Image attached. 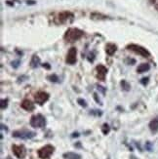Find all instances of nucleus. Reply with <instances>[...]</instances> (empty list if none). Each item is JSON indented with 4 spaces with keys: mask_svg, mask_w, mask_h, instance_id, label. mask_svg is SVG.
Instances as JSON below:
<instances>
[{
    "mask_svg": "<svg viewBox=\"0 0 158 159\" xmlns=\"http://www.w3.org/2000/svg\"><path fill=\"white\" fill-rule=\"evenodd\" d=\"M83 36V31L78 29H70L65 33V40L67 42H74Z\"/></svg>",
    "mask_w": 158,
    "mask_h": 159,
    "instance_id": "nucleus-1",
    "label": "nucleus"
},
{
    "mask_svg": "<svg viewBox=\"0 0 158 159\" xmlns=\"http://www.w3.org/2000/svg\"><path fill=\"white\" fill-rule=\"evenodd\" d=\"M30 125L33 128H43L46 125V119L43 115L36 114L30 118Z\"/></svg>",
    "mask_w": 158,
    "mask_h": 159,
    "instance_id": "nucleus-2",
    "label": "nucleus"
},
{
    "mask_svg": "<svg viewBox=\"0 0 158 159\" xmlns=\"http://www.w3.org/2000/svg\"><path fill=\"white\" fill-rule=\"evenodd\" d=\"M35 133L32 132L29 130H20V131H15L13 133V137L18 138V139H22V140H29L32 139L33 137H35Z\"/></svg>",
    "mask_w": 158,
    "mask_h": 159,
    "instance_id": "nucleus-3",
    "label": "nucleus"
},
{
    "mask_svg": "<svg viewBox=\"0 0 158 159\" xmlns=\"http://www.w3.org/2000/svg\"><path fill=\"white\" fill-rule=\"evenodd\" d=\"M127 49L131 50V51H134L135 53L139 54V55H141V56L145 57V58H148L150 56V53L146 49V48H143L142 46H139V45H136V44L128 45Z\"/></svg>",
    "mask_w": 158,
    "mask_h": 159,
    "instance_id": "nucleus-4",
    "label": "nucleus"
},
{
    "mask_svg": "<svg viewBox=\"0 0 158 159\" xmlns=\"http://www.w3.org/2000/svg\"><path fill=\"white\" fill-rule=\"evenodd\" d=\"M55 150V148L51 144H47V146L43 147L42 148H40L38 150V156L41 159H46V158H49Z\"/></svg>",
    "mask_w": 158,
    "mask_h": 159,
    "instance_id": "nucleus-5",
    "label": "nucleus"
},
{
    "mask_svg": "<svg viewBox=\"0 0 158 159\" xmlns=\"http://www.w3.org/2000/svg\"><path fill=\"white\" fill-rule=\"evenodd\" d=\"M73 18V14L70 12H63V13H60L59 15L57 16L55 22L57 24H65L66 22H68L70 20H72Z\"/></svg>",
    "mask_w": 158,
    "mask_h": 159,
    "instance_id": "nucleus-6",
    "label": "nucleus"
},
{
    "mask_svg": "<svg viewBox=\"0 0 158 159\" xmlns=\"http://www.w3.org/2000/svg\"><path fill=\"white\" fill-rule=\"evenodd\" d=\"M12 150H13V153L16 155L17 158L24 159L25 157L26 149L24 146H17V144H14V146H12Z\"/></svg>",
    "mask_w": 158,
    "mask_h": 159,
    "instance_id": "nucleus-7",
    "label": "nucleus"
},
{
    "mask_svg": "<svg viewBox=\"0 0 158 159\" xmlns=\"http://www.w3.org/2000/svg\"><path fill=\"white\" fill-rule=\"evenodd\" d=\"M34 100H35L36 103L42 106L44 102H46L49 100V94H47L46 92H42V91L37 92L35 96H34Z\"/></svg>",
    "mask_w": 158,
    "mask_h": 159,
    "instance_id": "nucleus-8",
    "label": "nucleus"
},
{
    "mask_svg": "<svg viewBox=\"0 0 158 159\" xmlns=\"http://www.w3.org/2000/svg\"><path fill=\"white\" fill-rule=\"evenodd\" d=\"M65 61L68 65H73L76 63V48H74V47L70 48V51L67 53Z\"/></svg>",
    "mask_w": 158,
    "mask_h": 159,
    "instance_id": "nucleus-9",
    "label": "nucleus"
},
{
    "mask_svg": "<svg viewBox=\"0 0 158 159\" xmlns=\"http://www.w3.org/2000/svg\"><path fill=\"white\" fill-rule=\"evenodd\" d=\"M96 71H97V77L99 80L104 81L106 79V75L107 73V70L102 65H99L97 67H96Z\"/></svg>",
    "mask_w": 158,
    "mask_h": 159,
    "instance_id": "nucleus-10",
    "label": "nucleus"
},
{
    "mask_svg": "<svg viewBox=\"0 0 158 159\" xmlns=\"http://www.w3.org/2000/svg\"><path fill=\"white\" fill-rule=\"evenodd\" d=\"M20 107H22L25 110L31 111V110L34 109V103H32V102H30L29 100H24L23 102L20 103Z\"/></svg>",
    "mask_w": 158,
    "mask_h": 159,
    "instance_id": "nucleus-11",
    "label": "nucleus"
},
{
    "mask_svg": "<svg viewBox=\"0 0 158 159\" xmlns=\"http://www.w3.org/2000/svg\"><path fill=\"white\" fill-rule=\"evenodd\" d=\"M116 49H117V47L112 43H108L106 46V52L107 55H109V56H112V55L116 52Z\"/></svg>",
    "mask_w": 158,
    "mask_h": 159,
    "instance_id": "nucleus-12",
    "label": "nucleus"
},
{
    "mask_svg": "<svg viewBox=\"0 0 158 159\" xmlns=\"http://www.w3.org/2000/svg\"><path fill=\"white\" fill-rule=\"evenodd\" d=\"M64 158L65 159H81V155L75 152H65L64 153Z\"/></svg>",
    "mask_w": 158,
    "mask_h": 159,
    "instance_id": "nucleus-13",
    "label": "nucleus"
},
{
    "mask_svg": "<svg viewBox=\"0 0 158 159\" xmlns=\"http://www.w3.org/2000/svg\"><path fill=\"white\" fill-rule=\"evenodd\" d=\"M149 129L153 133L157 132V131H158V118H154L153 120L150 121V123H149Z\"/></svg>",
    "mask_w": 158,
    "mask_h": 159,
    "instance_id": "nucleus-14",
    "label": "nucleus"
},
{
    "mask_svg": "<svg viewBox=\"0 0 158 159\" xmlns=\"http://www.w3.org/2000/svg\"><path fill=\"white\" fill-rule=\"evenodd\" d=\"M149 68H150V66L148 64H142L138 66V68H137V71H138L139 73H142V72L147 71Z\"/></svg>",
    "mask_w": 158,
    "mask_h": 159,
    "instance_id": "nucleus-15",
    "label": "nucleus"
},
{
    "mask_svg": "<svg viewBox=\"0 0 158 159\" xmlns=\"http://www.w3.org/2000/svg\"><path fill=\"white\" fill-rule=\"evenodd\" d=\"M40 63V59L38 58V56H36V55H34V56L32 57V60L30 61V66L32 67H36Z\"/></svg>",
    "mask_w": 158,
    "mask_h": 159,
    "instance_id": "nucleus-16",
    "label": "nucleus"
},
{
    "mask_svg": "<svg viewBox=\"0 0 158 159\" xmlns=\"http://www.w3.org/2000/svg\"><path fill=\"white\" fill-rule=\"evenodd\" d=\"M121 87L123 88V90H125V91H129L130 90V84L127 82V81H125V80H122L121 81Z\"/></svg>",
    "mask_w": 158,
    "mask_h": 159,
    "instance_id": "nucleus-17",
    "label": "nucleus"
},
{
    "mask_svg": "<svg viewBox=\"0 0 158 159\" xmlns=\"http://www.w3.org/2000/svg\"><path fill=\"white\" fill-rule=\"evenodd\" d=\"M102 133H104L105 135H106V134H108L109 133V126L107 125V124H104V125H102Z\"/></svg>",
    "mask_w": 158,
    "mask_h": 159,
    "instance_id": "nucleus-18",
    "label": "nucleus"
},
{
    "mask_svg": "<svg viewBox=\"0 0 158 159\" xmlns=\"http://www.w3.org/2000/svg\"><path fill=\"white\" fill-rule=\"evenodd\" d=\"M8 106V100H2L1 101V109H5Z\"/></svg>",
    "mask_w": 158,
    "mask_h": 159,
    "instance_id": "nucleus-19",
    "label": "nucleus"
},
{
    "mask_svg": "<svg viewBox=\"0 0 158 159\" xmlns=\"http://www.w3.org/2000/svg\"><path fill=\"white\" fill-rule=\"evenodd\" d=\"M77 102L79 103V105H80L81 107H87L86 102H85L84 100H82V99H78V100H77Z\"/></svg>",
    "mask_w": 158,
    "mask_h": 159,
    "instance_id": "nucleus-20",
    "label": "nucleus"
},
{
    "mask_svg": "<svg viewBox=\"0 0 158 159\" xmlns=\"http://www.w3.org/2000/svg\"><path fill=\"white\" fill-rule=\"evenodd\" d=\"M48 79H50V81H53V82H58V77L56 76L55 74H53V75H50L49 77H48Z\"/></svg>",
    "mask_w": 158,
    "mask_h": 159,
    "instance_id": "nucleus-21",
    "label": "nucleus"
},
{
    "mask_svg": "<svg viewBox=\"0 0 158 159\" xmlns=\"http://www.w3.org/2000/svg\"><path fill=\"white\" fill-rule=\"evenodd\" d=\"M91 114H94L96 116H101L102 114V112L101 111V110H92L91 111Z\"/></svg>",
    "mask_w": 158,
    "mask_h": 159,
    "instance_id": "nucleus-22",
    "label": "nucleus"
},
{
    "mask_svg": "<svg viewBox=\"0 0 158 159\" xmlns=\"http://www.w3.org/2000/svg\"><path fill=\"white\" fill-rule=\"evenodd\" d=\"M147 80H148V78H142V83L143 85H146L147 83Z\"/></svg>",
    "mask_w": 158,
    "mask_h": 159,
    "instance_id": "nucleus-23",
    "label": "nucleus"
},
{
    "mask_svg": "<svg viewBox=\"0 0 158 159\" xmlns=\"http://www.w3.org/2000/svg\"><path fill=\"white\" fill-rule=\"evenodd\" d=\"M94 98H95V100H96V102H99V103H101V102H100V100L97 98V94H94ZM101 105H102V103H101Z\"/></svg>",
    "mask_w": 158,
    "mask_h": 159,
    "instance_id": "nucleus-24",
    "label": "nucleus"
},
{
    "mask_svg": "<svg viewBox=\"0 0 158 159\" xmlns=\"http://www.w3.org/2000/svg\"><path fill=\"white\" fill-rule=\"evenodd\" d=\"M43 66H45L46 68H50V66H48V64H44Z\"/></svg>",
    "mask_w": 158,
    "mask_h": 159,
    "instance_id": "nucleus-25",
    "label": "nucleus"
},
{
    "mask_svg": "<svg viewBox=\"0 0 158 159\" xmlns=\"http://www.w3.org/2000/svg\"><path fill=\"white\" fill-rule=\"evenodd\" d=\"M155 9L158 11V2H156V3H155Z\"/></svg>",
    "mask_w": 158,
    "mask_h": 159,
    "instance_id": "nucleus-26",
    "label": "nucleus"
},
{
    "mask_svg": "<svg viewBox=\"0 0 158 159\" xmlns=\"http://www.w3.org/2000/svg\"><path fill=\"white\" fill-rule=\"evenodd\" d=\"M148 1H149L150 3H155V1H156V0H148Z\"/></svg>",
    "mask_w": 158,
    "mask_h": 159,
    "instance_id": "nucleus-27",
    "label": "nucleus"
}]
</instances>
